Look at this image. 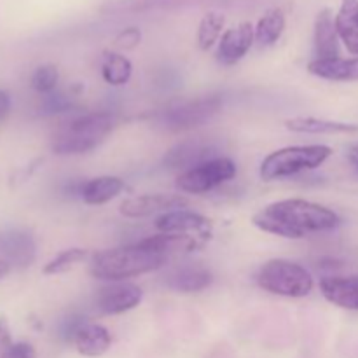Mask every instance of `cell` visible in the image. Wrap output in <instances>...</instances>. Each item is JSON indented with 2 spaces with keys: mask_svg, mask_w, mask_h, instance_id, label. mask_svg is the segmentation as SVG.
Masks as SVG:
<instances>
[{
  "mask_svg": "<svg viewBox=\"0 0 358 358\" xmlns=\"http://www.w3.org/2000/svg\"><path fill=\"white\" fill-rule=\"evenodd\" d=\"M252 224L262 233L287 240H303L311 233H325L341 226V217L320 203L301 198L280 199L252 217Z\"/></svg>",
  "mask_w": 358,
  "mask_h": 358,
  "instance_id": "obj_1",
  "label": "cell"
},
{
  "mask_svg": "<svg viewBox=\"0 0 358 358\" xmlns=\"http://www.w3.org/2000/svg\"><path fill=\"white\" fill-rule=\"evenodd\" d=\"M166 262L168 255L154 247L149 238H145L138 243L108 248L94 254L90 264V273L96 280L117 283L157 271Z\"/></svg>",
  "mask_w": 358,
  "mask_h": 358,
  "instance_id": "obj_2",
  "label": "cell"
},
{
  "mask_svg": "<svg viewBox=\"0 0 358 358\" xmlns=\"http://www.w3.org/2000/svg\"><path fill=\"white\" fill-rule=\"evenodd\" d=\"M115 117L110 112H90L72 119L59 128L52 140V152L58 156H76L96 149L114 129Z\"/></svg>",
  "mask_w": 358,
  "mask_h": 358,
  "instance_id": "obj_3",
  "label": "cell"
},
{
  "mask_svg": "<svg viewBox=\"0 0 358 358\" xmlns=\"http://www.w3.org/2000/svg\"><path fill=\"white\" fill-rule=\"evenodd\" d=\"M332 149L324 143H311V145H290L268 154L259 168V175L264 182L282 180L320 168L329 157Z\"/></svg>",
  "mask_w": 358,
  "mask_h": 358,
  "instance_id": "obj_4",
  "label": "cell"
},
{
  "mask_svg": "<svg viewBox=\"0 0 358 358\" xmlns=\"http://www.w3.org/2000/svg\"><path fill=\"white\" fill-rule=\"evenodd\" d=\"M257 285L273 296L301 299L313 292V275L304 266L289 259H271L261 266L257 276Z\"/></svg>",
  "mask_w": 358,
  "mask_h": 358,
  "instance_id": "obj_5",
  "label": "cell"
},
{
  "mask_svg": "<svg viewBox=\"0 0 358 358\" xmlns=\"http://www.w3.org/2000/svg\"><path fill=\"white\" fill-rule=\"evenodd\" d=\"M236 164L231 157L217 156L213 159L182 171L177 177V189L185 194H205L236 177Z\"/></svg>",
  "mask_w": 358,
  "mask_h": 358,
  "instance_id": "obj_6",
  "label": "cell"
},
{
  "mask_svg": "<svg viewBox=\"0 0 358 358\" xmlns=\"http://www.w3.org/2000/svg\"><path fill=\"white\" fill-rule=\"evenodd\" d=\"M222 108V98L217 94L196 98L168 108L163 114V124L171 131H187L212 121Z\"/></svg>",
  "mask_w": 358,
  "mask_h": 358,
  "instance_id": "obj_7",
  "label": "cell"
},
{
  "mask_svg": "<svg viewBox=\"0 0 358 358\" xmlns=\"http://www.w3.org/2000/svg\"><path fill=\"white\" fill-rule=\"evenodd\" d=\"M154 227L163 234L196 238V240H201L205 243L212 238L213 233V224L208 217L185 208L163 213L156 219Z\"/></svg>",
  "mask_w": 358,
  "mask_h": 358,
  "instance_id": "obj_8",
  "label": "cell"
},
{
  "mask_svg": "<svg viewBox=\"0 0 358 358\" xmlns=\"http://www.w3.org/2000/svg\"><path fill=\"white\" fill-rule=\"evenodd\" d=\"M189 205L187 198L182 194H163V192H154V194L133 196L124 199L119 205V213L126 219H147L152 215H163V213L182 210Z\"/></svg>",
  "mask_w": 358,
  "mask_h": 358,
  "instance_id": "obj_9",
  "label": "cell"
},
{
  "mask_svg": "<svg viewBox=\"0 0 358 358\" xmlns=\"http://www.w3.org/2000/svg\"><path fill=\"white\" fill-rule=\"evenodd\" d=\"M255 44V27L250 21H241L236 27L229 28L220 37L217 45L215 58L220 65L233 66L247 56Z\"/></svg>",
  "mask_w": 358,
  "mask_h": 358,
  "instance_id": "obj_10",
  "label": "cell"
},
{
  "mask_svg": "<svg viewBox=\"0 0 358 358\" xmlns=\"http://www.w3.org/2000/svg\"><path fill=\"white\" fill-rule=\"evenodd\" d=\"M142 299L143 292L138 285L129 282H117L100 290L96 308L103 315L115 317V315H122L135 310L142 303Z\"/></svg>",
  "mask_w": 358,
  "mask_h": 358,
  "instance_id": "obj_11",
  "label": "cell"
},
{
  "mask_svg": "<svg viewBox=\"0 0 358 358\" xmlns=\"http://www.w3.org/2000/svg\"><path fill=\"white\" fill-rule=\"evenodd\" d=\"M37 255V243L30 233L23 229L0 231V259L10 268H28Z\"/></svg>",
  "mask_w": 358,
  "mask_h": 358,
  "instance_id": "obj_12",
  "label": "cell"
},
{
  "mask_svg": "<svg viewBox=\"0 0 358 358\" xmlns=\"http://www.w3.org/2000/svg\"><path fill=\"white\" fill-rule=\"evenodd\" d=\"M320 292L334 306L358 311V276H325L320 280Z\"/></svg>",
  "mask_w": 358,
  "mask_h": 358,
  "instance_id": "obj_13",
  "label": "cell"
},
{
  "mask_svg": "<svg viewBox=\"0 0 358 358\" xmlns=\"http://www.w3.org/2000/svg\"><path fill=\"white\" fill-rule=\"evenodd\" d=\"M339 35L336 30V16L331 9H322L317 14L313 30L315 59L339 58Z\"/></svg>",
  "mask_w": 358,
  "mask_h": 358,
  "instance_id": "obj_14",
  "label": "cell"
},
{
  "mask_svg": "<svg viewBox=\"0 0 358 358\" xmlns=\"http://www.w3.org/2000/svg\"><path fill=\"white\" fill-rule=\"evenodd\" d=\"M215 149L208 142L203 140H187V142L178 143L177 147L170 150L164 157V164L171 170H189L192 166L205 163V161L213 159Z\"/></svg>",
  "mask_w": 358,
  "mask_h": 358,
  "instance_id": "obj_15",
  "label": "cell"
},
{
  "mask_svg": "<svg viewBox=\"0 0 358 358\" xmlns=\"http://www.w3.org/2000/svg\"><path fill=\"white\" fill-rule=\"evenodd\" d=\"M308 72L315 77L334 83H352L358 80V56L353 58H332V59H311L308 63Z\"/></svg>",
  "mask_w": 358,
  "mask_h": 358,
  "instance_id": "obj_16",
  "label": "cell"
},
{
  "mask_svg": "<svg viewBox=\"0 0 358 358\" xmlns=\"http://www.w3.org/2000/svg\"><path fill=\"white\" fill-rule=\"evenodd\" d=\"M73 346L77 353L87 358H98L110 350L112 336L103 325L86 322L73 338Z\"/></svg>",
  "mask_w": 358,
  "mask_h": 358,
  "instance_id": "obj_17",
  "label": "cell"
},
{
  "mask_svg": "<svg viewBox=\"0 0 358 358\" xmlns=\"http://www.w3.org/2000/svg\"><path fill=\"white\" fill-rule=\"evenodd\" d=\"M213 282V275L201 264L182 266L175 269L168 278V287L182 294H198L208 289Z\"/></svg>",
  "mask_w": 358,
  "mask_h": 358,
  "instance_id": "obj_18",
  "label": "cell"
},
{
  "mask_svg": "<svg viewBox=\"0 0 358 358\" xmlns=\"http://www.w3.org/2000/svg\"><path fill=\"white\" fill-rule=\"evenodd\" d=\"M124 189L126 184L122 178L103 175V177L91 178V180L84 182L83 189H80V198L86 205L100 206L117 198Z\"/></svg>",
  "mask_w": 358,
  "mask_h": 358,
  "instance_id": "obj_19",
  "label": "cell"
},
{
  "mask_svg": "<svg viewBox=\"0 0 358 358\" xmlns=\"http://www.w3.org/2000/svg\"><path fill=\"white\" fill-rule=\"evenodd\" d=\"M336 30L350 55L358 56V0H341L336 14Z\"/></svg>",
  "mask_w": 358,
  "mask_h": 358,
  "instance_id": "obj_20",
  "label": "cell"
},
{
  "mask_svg": "<svg viewBox=\"0 0 358 358\" xmlns=\"http://www.w3.org/2000/svg\"><path fill=\"white\" fill-rule=\"evenodd\" d=\"M285 128L294 133H306V135H339V133L358 131L357 124L320 117H292L285 121Z\"/></svg>",
  "mask_w": 358,
  "mask_h": 358,
  "instance_id": "obj_21",
  "label": "cell"
},
{
  "mask_svg": "<svg viewBox=\"0 0 358 358\" xmlns=\"http://www.w3.org/2000/svg\"><path fill=\"white\" fill-rule=\"evenodd\" d=\"M287 28V17L280 7L268 9L255 24V44L259 48H271L282 38Z\"/></svg>",
  "mask_w": 358,
  "mask_h": 358,
  "instance_id": "obj_22",
  "label": "cell"
},
{
  "mask_svg": "<svg viewBox=\"0 0 358 358\" xmlns=\"http://www.w3.org/2000/svg\"><path fill=\"white\" fill-rule=\"evenodd\" d=\"M133 76V65L129 58L117 51H107L101 56V77L108 86H124Z\"/></svg>",
  "mask_w": 358,
  "mask_h": 358,
  "instance_id": "obj_23",
  "label": "cell"
},
{
  "mask_svg": "<svg viewBox=\"0 0 358 358\" xmlns=\"http://www.w3.org/2000/svg\"><path fill=\"white\" fill-rule=\"evenodd\" d=\"M224 24H226V16L219 10H210L201 17L198 27V35L196 41L201 51H210L222 37Z\"/></svg>",
  "mask_w": 358,
  "mask_h": 358,
  "instance_id": "obj_24",
  "label": "cell"
},
{
  "mask_svg": "<svg viewBox=\"0 0 358 358\" xmlns=\"http://www.w3.org/2000/svg\"><path fill=\"white\" fill-rule=\"evenodd\" d=\"M87 255H90V252L84 250V248H66V250L59 252L55 259H51V261L44 266L42 273L48 276L63 275V273L76 268L79 262L86 261Z\"/></svg>",
  "mask_w": 358,
  "mask_h": 358,
  "instance_id": "obj_25",
  "label": "cell"
},
{
  "mask_svg": "<svg viewBox=\"0 0 358 358\" xmlns=\"http://www.w3.org/2000/svg\"><path fill=\"white\" fill-rule=\"evenodd\" d=\"M59 80V72L55 65L48 63V65L37 66V70L34 72L30 79V86L35 93L38 94H51L55 93L56 86H58Z\"/></svg>",
  "mask_w": 358,
  "mask_h": 358,
  "instance_id": "obj_26",
  "label": "cell"
},
{
  "mask_svg": "<svg viewBox=\"0 0 358 358\" xmlns=\"http://www.w3.org/2000/svg\"><path fill=\"white\" fill-rule=\"evenodd\" d=\"M142 42V31L136 27H128L119 31L114 38V48L119 51H129L135 49Z\"/></svg>",
  "mask_w": 358,
  "mask_h": 358,
  "instance_id": "obj_27",
  "label": "cell"
},
{
  "mask_svg": "<svg viewBox=\"0 0 358 358\" xmlns=\"http://www.w3.org/2000/svg\"><path fill=\"white\" fill-rule=\"evenodd\" d=\"M86 324V318L79 317V315H69L66 318H63L62 324H59V338L65 343H73V338L79 332V329Z\"/></svg>",
  "mask_w": 358,
  "mask_h": 358,
  "instance_id": "obj_28",
  "label": "cell"
},
{
  "mask_svg": "<svg viewBox=\"0 0 358 358\" xmlns=\"http://www.w3.org/2000/svg\"><path fill=\"white\" fill-rule=\"evenodd\" d=\"M72 107L70 98L65 96L63 93H51L45 94L44 101H42V112L44 114H58V112H65Z\"/></svg>",
  "mask_w": 358,
  "mask_h": 358,
  "instance_id": "obj_29",
  "label": "cell"
},
{
  "mask_svg": "<svg viewBox=\"0 0 358 358\" xmlns=\"http://www.w3.org/2000/svg\"><path fill=\"white\" fill-rule=\"evenodd\" d=\"M13 338H10L9 322L3 315H0V358L9 357L10 348H13Z\"/></svg>",
  "mask_w": 358,
  "mask_h": 358,
  "instance_id": "obj_30",
  "label": "cell"
},
{
  "mask_svg": "<svg viewBox=\"0 0 358 358\" xmlns=\"http://www.w3.org/2000/svg\"><path fill=\"white\" fill-rule=\"evenodd\" d=\"M7 358H37V352H35V348L30 343L20 341L14 343Z\"/></svg>",
  "mask_w": 358,
  "mask_h": 358,
  "instance_id": "obj_31",
  "label": "cell"
},
{
  "mask_svg": "<svg viewBox=\"0 0 358 358\" xmlns=\"http://www.w3.org/2000/svg\"><path fill=\"white\" fill-rule=\"evenodd\" d=\"M10 112V96L7 91L0 90V119L6 117Z\"/></svg>",
  "mask_w": 358,
  "mask_h": 358,
  "instance_id": "obj_32",
  "label": "cell"
},
{
  "mask_svg": "<svg viewBox=\"0 0 358 358\" xmlns=\"http://www.w3.org/2000/svg\"><path fill=\"white\" fill-rule=\"evenodd\" d=\"M10 269H13V268H10L9 262H6V261H2V259H0V280L6 278V276L10 273Z\"/></svg>",
  "mask_w": 358,
  "mask_h": 358,
  "instance_id": "obj_33",
  "label": "cell"
},
{
  "mask_svg": "<svg viewBox=\"0 0 358 358\" xmlns=\"http://www.w3.org/2000/svg\"><path fill=\"white\" fill-rule=\"evenodd\" d=\"M350 161H352V164H353V166H355V170L358 171V156H357V154H350Z\"/></svg>",
  "mask_w": 358,
  "mask_h": 358,
  "instance_id": "obj_34",
  "label": "cell"
},
{
  "mask_svg": "<svg viewBox=\"0 0 358 358\" xmlns=\"http://www.w3.org/2000/svg\"><path fill=\"white\" fill-rule=\"evenodd\" d=\"M352 152H353V154H357V156H358V143H355V145L352 147Z\"/></svg>",
  "mask_w": 358,
  "mask_h": 358,
  "instance_id": "obj_35",
  "label": "cell"
}]
</instances>
